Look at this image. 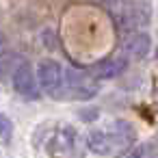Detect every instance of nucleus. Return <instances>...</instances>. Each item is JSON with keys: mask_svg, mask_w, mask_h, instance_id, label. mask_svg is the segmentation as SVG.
Segmentation results:
<instances>
[{"mask_svg": "<svg viewBox=\"0 0 158 158\" xmlns=\"http://www.w3.org/2000/svg\"><path fill=\"white\" fill-rule=\"evenodd\" d=\"M63 80H65V85H67V91H69L72 98H76V100H87V98H93V95L98 93V82L91 80L89 76L80 74V72L67 69Z\"/></svg>", "mask_w": 158, "mask_h": 158, "instance_id": "obj_5", "label": "nucleus"}, {"mask_svg": "<svg viewBox=\"0 0 158 158\" xmlns=\"http://www.w3.org/2000/svg\"><path fill=\"white\" fill-rule=\"evenodd\" d=\"M126 67H128V56L113 54V56L104 59L102 63H98L93 72H95V78H100V80H113V78L121 76L126 72Z\"/></svg>", "mask_w": 158, "mask_h": 158, "instance_id": "obj_7", "label": "nucleus"}, {"mask_svg": "<svg viewBox=\"0 0 158 158\" xmlns=\"http://www.w3.org/2000/svg\"><path fill=\"white\" fill-rule=\"evenodd\" d=\"M152 50V39L147 33H141V31H132L126 39H123V54L130 56V59H145Z\"/></svg>", "mask_w": 158, "mask_h": 158, "instance_id": "obj_6", "label": "nucleus"}, {"mask_svg": "<svg viewBox=\"0 0 158 158\" xmlns=\"http://www.w3.org/2000/svg\"><path fill=\"white\" fill-rule=\"evenodd\" d=\"M13 139V121L0 113V143L2 145H9Z\"/></svg>", "mask_w": 158, "mask_h": 158, "instance_id": "obj_9", "label": "nucleus"}, {"mask_svg": "<svg viewBox=\"0 0 158 158\" xmlns=\"http://www.w3.org/2000/svg\"><path fill=\"white\" fill-rule=\"evenodd\" d=\"M156 61H158V48H156Z\"/></svg>", "mask_w": 158, "mask_h": 158, "instance_id": "obj_13", "label": "nucleus"}, {"mask_svg": "<svg viewBox=\"0 0 158 158\" xmlns=\"http://www.w3.org/2000/svg\"><path fill=\"white\" fill-rule=\"evenodd\" d=\"M44 39H46V41H44L46 48H50V50L56 48V41H54V33H52V31H44Z\"/></svg>", "mask_w": 158, "mask_h": 158, "instance_id": "obj_11", "label": "nucleus"}, {"mask_svg": "<svg viewBox=\"0 0 158 158\" xmlns=\"http://www.w3.org/2000/svg\"><path fill=\"white\" fill-rule=\"evenodd\" d=\"M37 82L39 87L46 91V93H56L63 85V78H65V72L63 67L54 61V59H44L39 61L37 65Z\"/></svg>", "mask_w": 158, "mask_h": 158, "instance_id": "obj_3", "label": "nucleus"}, {"mask_svg": "<svg viewBox=\"0 0 158 158\" xmlns=\"http://www.w3.org/2000/svg\"><path fill=\"white\" fill-rule=\"evenodd\" d=\"M134 141V128L132 123L119 119L113 123L110 130H93L89 132V149L98 156H110L117 152H123Z\"/></svg>", "mask_w": 158, "mask_h": 158, "instance_id": "obj_1", "label": "nucleus"}, {"mask_svg": "<svg viewBox=\"0 0 158 158\" xmlns=\"http://www.w3.org/2000/svg\"><path fill=\"white\" fill-rule=\"evenodd\" d=\"M121 158H158V149L152 143H143V145H136V147L128 149Z\"/></svg>", "mask_w": 158, "mask_h": 158, "instance_id": "obj_8", "label": "nucleus"}, {"mask_svg": "<svg viewBox=\"0 0 158 158\" xmlns=\"http://www.w3.org/2000/svg\"><path fill=\"white\" fill-rule=\"evenodd\" d=\"M113 15L121 28L128 31H139L149 24V7L147 2H139V0H119L117 5H113Z\"/></svg>", "mask_w": 158, "mask_h": 158, "instance_id": "obj_2", "label": "nucleus"}, {"mask_svg": "<svg viewBox=\"0 0 158 158\" xmlns=\"http://www.w3.org/2000/svg\"><path fill=\"white\" fill-rule=\"evenodd\" d=\"M2 46H5V35L0 33V48H2Z\"/></svg>", "mask_w": 158, "mask_h": 158, "instance_id": "obj_12", "label": "nucleus"}, {"mask_svg": "<svg viewBox=\"0 0 158 158\" xmlns=\"http://www.w3.org/2000/svg\"><path fill=\"white\" fill-rule=\"evenodd\" d=\"M13 89L22 98H39V87H37V74H33V67L24 61L15 67L13 72Z\"/></svg>", "mask_w": 158, "mask_h": 158, "instance_id": "obj_4", "label": "nucleus"}, {"mask_svg": "<svg viewBox=\"0 0 158 158\" xmlns=\"http://www.w3.org/2000/svg\"><path fill=\"white\" fill-rule=\"evenodd\" d=\"M18 61V54L11 52V50H5V52H0V76L2 74H9V72H15L13 65Z\"/></svg>", "mask_w": 158, "mask_h": 158, "instance_id": "obj_10", "label": "nucleus"}]
</instances>
